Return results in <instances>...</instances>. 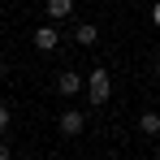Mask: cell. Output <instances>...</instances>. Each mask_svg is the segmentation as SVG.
Listing matches in <instances>:
<instances>
[{
    "instance_id": "6da1fadb",
    "label": "cell",
    "mask_w": 160,
    "mask_h": 160,
    "mask_svg": "<svg viewBox=\"0 0 160 160\" xmlns=\"http://www.w3.org/2000/svg\"><path fill=\"white\" fill-rule=\"evenodd\" d=\"M87 95H91V104H104L108 95H112V78H108L104 65H95V69L87 74Z\"/></svg>"
},
{
    "instance_id": "7a4b0ae2",
    "label": "cell",
    "mask_w": 160,
    "mask_h": 160,
    "mask_svg": "<svg viewBox=\"0 0 160 160\" xmlns=\"http://www.w3.org/2000/svg\"><path fill=\"white\" fill-rule=\"evenodd\" d=\"M56 126H61V134H65V138H78L82 126H87V117H82L78 108H65V112L56 117Z\"/></svg>"
},
{
    "instance_id": "3957f363",
    "label": "cell",
    "mask_w": 160,
    "mask_h": 160,
    "mask_svg": "<svg viewBox=\"0 0 160 160\" xmlns=\"http://www.w3.org/2000/svg\"><path fill=\"white\" fill-rule=\"evenodd\" d=\"M82 87H87V78H82V74H74V69H65V74L56 78V91H61V95H69V100H74V95H82Z\"/></svg>"
},
{
    "instance_id": "277c9868",
    "label": "cell",
    "mask_w": 160,
    "mask_h": 160,
    "mask_svg": "<svg viewBox=\"0 0 160 160\" xmlns=\"http://www.w3.org/2000/svg\"><path fill=\"white\" fill-rule=\"evenodd\" d=\"M35 48H39L43 56H52L56 48H61V35H56L52 26H39V30H35Z\"/></svg>"
},
{
    "instance_id": "5b68a950",
    "label": "cell",
    "mask_w": 160,
    "mask_h": 160,
    "mask_svg": "<svg viewBox=\"0 0 160 160\" xmlns=\"http://www.w3.org/2000/svg\"><path fill=\"white\" fill-rule=\"evenodd\" d=\"M74 39H78V48H91V43L100 39V26H95V22H78V30H74Z\"/></svg>"
},
{
    "instance_id": "8992f818",
    "label": "cell",
    "mask_w": 160,
    "mask_h": 160,
    "mask_svg": "<svg viewBox=\"0 0 160 160\" xmlns=\"http://www.w3.org/2000/svg\"><path fill=\"white\" fill-rule=\"evenodd\" d=\"M69 13H74V0H48V18L52 22H65Z\"/></svg>"
},
{
    "instance_id": "52a82bcc",
    "label": "cell",
    "mask_w": 160,
    "mask_h": 160,
    "mask_svg": "<svg viewBox=\"0 0 160 160\" xmlns=\"http://www.w3.org/2000/svg\"><path fill=\"white\" fill-rule=\"evenodd\" d=\"M138 130H143V134H160V112H152V108H147V112L138 117Z\"/></svg>"
},
{
    "instance_id": "ba28073f",
    "label": "cell",
    "mask_w": 160,
    "mask_h": 160,
    "mask_svg": "<svg viewBox=\"0 0 160 160\" xmlns=\"http://www.w3.org/2000/svg\"><path fill=\"white\" fill-rule=\"evenodd\" d=\"M9 126H13V112H9V104H0V138L9 134Z\"/></svg>"
},
{
    "instance_id": "9c48e42d",
    "label": "cell",
    "mask_w": 160,
    "mask_h": 160,
    "mask_svg": "<svg viewBox=\"0 0 160 160\" xmlns=\"http://www.w3.org/2000/svg\"><path fill=\"white\" fill-rule=\"evenodd\" d=\"M0 160H13V152H9V143L0 138Z\"/></svg>"
},
{
    "instance_id": "30bf717a",
    "label": "cell",
    "mask_w": 160,
    "mask_h": 160,
    "mask_svg": "<svg viewBox=\"0 0 160 160\" xmlns=\"http://www.w3.org/2000/svg\"><path fill=\"white\" fill-rule=\"evenodd\" d=\"M152 22H156V26H160V0H156V4H152Z\"/></svg>"
},
{
    "instance_id": "8fae6325",
    "label": "cell",
    "mask_w": 160,
    "mask_h": 160,
    "mask_svg": "<svg viewBox=\"0 0 160 160\" xmlns=\"http://www.w3.org/2000/svg\"><path fill=\"white\" fill-rule=\"evenodd\" d=\"M4 74H9V65H4V56H0V78H4Z\"/></svg>"
},
{
    "instance_id": "7c38bea8",
    "label": "cell",
    "mask_w": 160,
    "mask_h": 160,
    "mask_svg": "<svg viewBox=\"0 0 160 160\" xmlns=\"http://www.w3.org/2000/svg\"><path fill=\"white\" fill-rule=\"evenodd\" d=\"M152 160H160V156H152Z\"/></svg>"
}]
</instances>
